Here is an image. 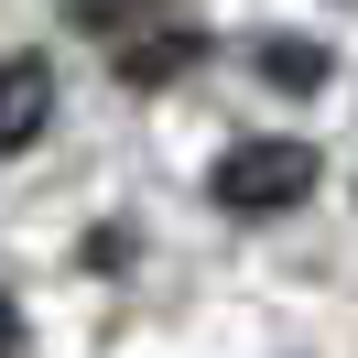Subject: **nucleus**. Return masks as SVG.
I'll return each instance as SVG.
<instances>
[{
  "mask_svg": "<svg viewBox=\"0 0 358 358\" xmlns=\"http://www.w3.org/2000/svg\"><path fill=\"white\" fill-rule=\"evenodd\" d=\"M120 11H131V0H76V22H87V33H109Z\"/></svg>",
  "mask_w": 358,
  "mask_h": 358,
  "instance_id": "obj_5",
  "label": "nucleus"
},
{
  "mask_svg": "<svg viewBox=\"0 0 358 358\" xmlns=\"http://www.w3.org/2000/svg\"><path fill=\"white\" fill-rule=\"evenodd\" d=\"M22 348V304H11V293H0V358Z\"/></svg>",
  "mask_w": 358,
  "mask_h": 358,
  "instance_id": "obj_6",
  "label": "nucleus"
},
{
  "mask_svg": "<svg viewBox=\"0 0 358 358\" xmlns=\"http://www.w3.org/2000/svg\"><path fill=\"white\" fill-rule=\"evenodd\" d=\"M163 66H196V33L185 22H152V44H131V76H163Z\"/></svg>",
  "mask_w": 358,
  "mask_h": 358,
  "instance_id": "obj_3",
  "label": "nucleus"
},
{
  "mask_svg": "<svg viewBox=\"0 0 358 358\" xmlns=\"http://www.w3.org/2000/svg\"><path fill=\"white\" fill-rule=\"evenodd\" d=\"M271 76H282V87H315V76H326V55H315V44H282V55H271Z\"/></svg>",
  "mask_w": 358,
  "mask_h": 358,
  "instance_id": "obj_4",
  "label": "nucleus"
},
{
  "mask_svg": "<svg viewBox=\"0 0 358 358\" xmlns=\"http://www.w3.org/2000/svg\"><path fill=\"white\" fill-rule=\"evenodd\" d=\"M315 174H326V152L293 131H261V141H228L217 174H206V196L228 206V217H282V206L315 196Z\"/></svg>",
  "mask_w": 358,
  "mask_h": 358,
  "instance_id": "obj_1",
  "label": "nucleus"
},
{
  "mask_svg": "<svg viewBox=\"0 0 358 358\" xmlns=\"http://www.w3.org/2000/svg\"><path fill=\"white\" fill-rule=\"evenodd\" d=\"M44 120H55V66L44 55H11L0 66V152H33Z\"/></svg>",
  "mask_w": 358,
  "mask_h": 358,
  "instance_id": "obj_2",
  "label": "nucleus"
}]
</instances>
